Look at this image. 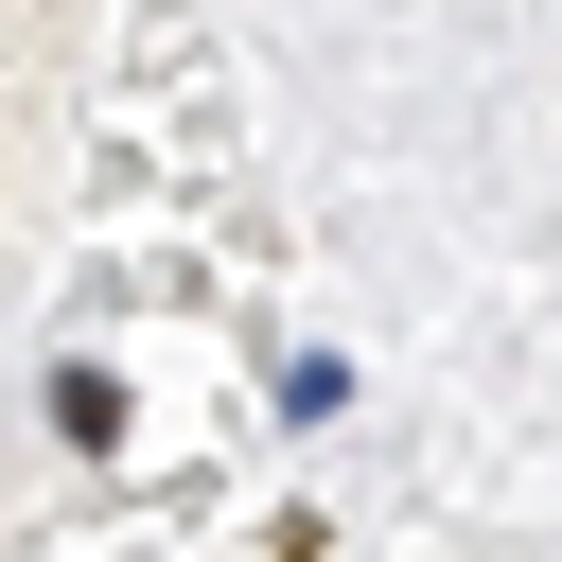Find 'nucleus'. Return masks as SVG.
<instances>
[{
	"mask_svg": "<svg viewBox=\"0 0 562 562\" xmlns=\"http://www.w3.org/2000/svg\"><path fill=\"white\" fill-rule=\"evenodd\" d=\"M53 422H70L88 457H105V439H123V386H105V369H53Z\"/></svg>",
	"mask_w": 562,
	"mask_h": 562,
	"instance_id": "obj_1",
	"label": "nucleus"
}]
</instances>
